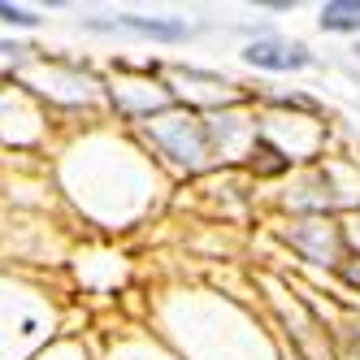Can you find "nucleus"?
I'll use <instances>...</instances> for the list:
<instances>
[{"label": "nucleus", "instance_id": "f257e3e1", "mask_svg": "<svg viewBox=\"0 0 360 360\" xmlns=\"http://www.w3.org/2000/svg\"><path fill=\"white\" fill-rule=\"evenodd\" d=\"M243 61L256 65V70H274V74H287V70H300L313 57L304 53L300 44H278V39H256L243 48Z\"/></svg>", "mask_w": 360, "mask_h": 360}, {"label": "nucleus", "instance_id": "f03ea898", "mask_svg": "<svg viewBox=\"0 0 360 360\" xmlns=\"http://www.w3.org/2000/svg\"><path fill=\"white\" fill-rule=\"evenodd\" d=\"M87 27H96V31H117V27H126V31H135V35H148V39H187V27L183 22H165V18H135V13H122V18H96V22H87Z\"/></svg>", "mask_w": 360, "mask_h": 360}, {"label": "nucleus", "instance_id": "7ed1b4c3", "mask_svg": "<svg viewBox=\"0 0 360 360\" xmlns=\"http://www.w3.org/2000/svg\"><path fill=\"white\" fill-rule=\"evenodd\" d=\"M321 31H360V0H330L321 5Z\"/></svg>", "mask_w": 360, "mask_h": 360}, {"label": "nucleus", "instance_id": "20e7f679", "mask_svg": "<svg viewBox=\"0 0 360 360\" xmlns=\"http://www.w3.org/2000/svg\"><path fill=\"white\" fill-rule=\"evenodd\" d=\"M0 22H9V27H39V18L18 5H0Z\"/></svg>", "mask_w": 360, "mask_h": 360}, {"label": "nucleus", "instance_id": "39448f33", "mask_svg": "<svg viewBox=\"0 0 360 360\" xmlns=\"http://www.w3.org/2000/svg\"><path fill=\"white\" fill-rule=\"evenodd\" d=\"M343 274H347V282H356V287H360V269H356V265H347Z\"/></svg>", "mask_w": 360, "mask_h": 360}, {"label": "nucleus", "instance_id": "423d86ee", "mask_svg": "<svg viewBox=\"0 0 360 360\" xmlns=\"http://www.w3.org/2000/svg\"><path fill=\"white\" fill-rule=\"evenodd\" d=\"M356 53H360V44H356Z\"/></svg>", "mask_w": 360, "mask_h": 360}]
</instances>
